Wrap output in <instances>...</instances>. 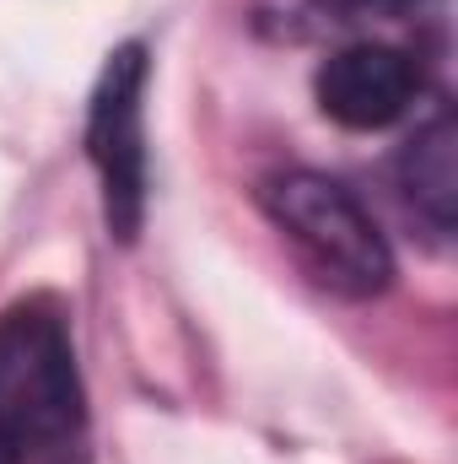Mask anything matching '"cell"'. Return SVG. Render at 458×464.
Here are the masks:
<instances>
[{
	"label": "cell",
	"instance_id": "1",
	"mask_svg": "<svg viewBox=\"0 0 458 464\" xmlns=\"http://www.w3.org/2000/svg\"><path fill=\"white\" fill-rule=\"evenodd\" d=\"M0 449L11 464H87V389L54 297L0 314Z\"/></svg>",
	"mask_w": 458,
	"mask_h": 464
},
{
	"label": "cell",
	"instance_id": "2",
	"mask_svg": "<svg viewBox=\"0 0 458 464\" xmlns=\"http://www.w3.org/2000/svg\"><path fill=\"white\" fill-rule=\"evenodd\" d=\"M270 222L297 248V259L313 270L319 286L335 297H377L394 281V254L367 206L324 173H275L259 189Z\"/></svg>",
	"mask_w": 458,
	"mask_h": 464
},
{
	"label": "cell",
	"instance_id": "3",
	"mask_svg": "<svg viewBox=\"0 0 458 464\" xmlns=\"http://www.w3.org/2000/svg\"><path fill=\"white\" fill-rule=\"evenodd\" d=\"M140 98H146V49L119 44L92 87L87 109V157L103 184V222L109 237L135 243L146 222V124H140Z\"/></svg>",
	"mask_w": 458,
	"mask_h": 464
},
{
	"label": "cell",
	"instance_id": "4",
	"mask_svg": "<svg viewBox=\"0 0 458 464\" xmlns=\"http://www.w3.org/2000/svg\"><path fill=\"white\" fill-rule=\"evenodd\" d=\"M319 109L340 130H388L421 92V65L394 44H345L313 76Z\"/></svg>",
	"mask_w": 458,
	"mask_h": 464
},
{
	"label": "cell",
	"instance_id": "5",
	"mask_svg": "<svg viewBox=\"0 0 458 464\" xmlns=\"http://www.w3.org/2000/svg\"><path fill=\"white\" fill-rule=\"evenodd\" d=\"M399 179H405L410 206H415L432 227L437 232L453 227V211H458V130H453V114H437L426 130H415V140H410L405 157H399Z\"/></svg>",
	"mask_w": 458,
	"mask_h": 464
},
{
	"label": "cell",
	"instance_id": "6",
	"mask_svg": "<svg viewBox=\"0 0 458 464\" xmlns=\"http://www.w3.org/2000/svg\"><path fill=\"white\" fill-rule=\"evenodd\" d=\"M410 0H253V22L270 38H324V33H345L367 16H399Z\"/></svg>",
	"mask_w": 458,
	"mask_h": 464
},
{
	"label": "cell",
	"instance_id": "7",
	"mask_svg": "<svg viewBox=\"0 0 458 464\" xmlns=\"http://www.w3.org/2000/svg\"><path fill=\"white\" fill-rule=\"evenodd\" d=\"M0 464H11V454H5V449H0Z\"/></svg>",
	"mask_w": 458,
	"mask_h": 464
}]
</instances>
